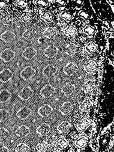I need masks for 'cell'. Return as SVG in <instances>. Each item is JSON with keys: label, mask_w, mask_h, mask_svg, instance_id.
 Listing matches in <instances>:
<instances>
[{"label": "cell", "mask_w": 114, "mask_h": 152, "mask_svg": "<svg viewBox=\"0 0 114 152\" xmlns=\"http://www.w3.org/2000/svg\"><path fill=\"white\" fill-rule=\"evenodd\" d=\"M53 112L52 107L49 104H44L38 110V114L41 117H47Z\"/></svg>", "instance_id": "obj_10"}, {"label": "cell", "mask_w": 114, "mask_h": 152, "mask_svg": "<svg viewBox=\"0 0 114 152\" xmlns=\"http://www.w3.org/2000/svg\"><path fill=\"white\" fill-rule=\"evenodd\" d=\"M34 94V90L30 87L23 88L19 93L18 97L24 101L29 100Z\"/></svg>", "instance_id": "obj_3"}, {"label": "cell", "mask_w": 114, "mask_h": 152, "mask_svg": "<svg viewBox=\"0 0 114 152\" xmlns=\"http://www.w3.org/2000/svg\"><path fill=\"white\" fill-rule=\"evenodd\" d=\"M73 110V105L70 102H64L60 107L59 110L61 114L64 115H66L69 114Z\"/></svg>", "instance_id": "obj_14"}, {"label": "cell", "mask_w": 114, "mask_h": 152, "mask_svg": "<svg viewBox=\"0 0 114 152\" xmlns=\"http://www.w3.org/2000/svg\"><path fill=\"white\" fill-rule=\"evenodd\" d=\"M75 85L71 83H67L62 87L61 91L65 96H69L75 91Z\"/></svg>", "instance_id": "obj_15"}, {"label": "cell", "mask_w": 114, "mask_h": 152, "mask_svg": "<svg viewBox=\"0 0 114 152\" xmlns=\"http://www.w3.org/2000/svg\"><path fill=\"white\" fill-rule=\"evenodd\" d=\"M96 87L95 83L93 80H87L83 84L82 88V90L85 93H90L91 91H92Z\"/></svg>", "instance_id": "obj_18"}, {"label": "cell", "mask_w": 114, "mask_h": 152, "mask_svg": "<svg viewBox=\"0 0 114 152\" xmlns=\"http://www.w3.org/2000/svg\"><path fill=\"white\" fill-rule=\"evenodd\" d=\"M68 145H69V142H68V141L64 138H62L56 142L55 147L58 150H61L65 148Z\"/></svg>", "instance_id": "obj_24"}, {"label": "cell", "mask_w": 114, "mask_h": 152, "mask_svg": "<svg viewBox=\"0 0 114 152\" xmlns=\"http://www.w3.org/2000/svg\"><path fill=\"white\" fill-rule=\"evenodd\" d=\"M55 92V88L50 84L46 85L40 91L41 96L44 98H48L52 96Z\"/></svg>", "instance_id": "obj_9"}, {"label": "cell", "mask_w": 114, "mask_h": 152, "mask_svg": "<svg viewBox=\"0 0 114 152\" xmlns=\"http://www.w3.org/2000/svg\"><path fill=\"white\" fill-rule=\"evenodd\" d=\"M12 97L10 91L7 89H3L0 91V103L4 104L7 102Z\"/></svg>", "instance_id": "obj_17"}, {"label": "cell", "mask_w": 114, "mask_h": 152, "mask_svg": "<svg viewBox=\"0 0 114 152\" xmlns=\"http://www.w3.org/2000/svg\"><path fill=\"white\" fill-rule=\"evenodd\" d=\"M36 131L41 136L47 135L51 131V126L47 123H42L38 126Z\"/></svg>", "instance_id": "obj_12"}, {"label": "cell", "mask_w": 114, "mask_h": 152, "mask_svg": "<svg viewBox=\"0 0 114 152\" xmlns=\"http://www.w3.org/2000/svg\"><path fill=\"white\" fill-rule=\"evenodd\" d=\"M84 31L85 33H86V34H87L88 35H92L94 33V30L93 28H92V27H90V26L86 27L84 28Z\"/></svg>", "instance_id": "obj_36"}, {"label": "cell", "mask_w": 114, "mask_h": 152, "mask_svg": "<svg viewBox=\"0 0 114 152\" xmlns=\"http://www.w3.org/2000/svg\"><path fill=\"white\" fill-rule=\"evenodd\" d=\"M10 113L5 110V109H1L0 110V122H4L7 120L10 117Z\"/></svg>", "instance_id": "obj_31"}, {"label": "cell", "mask_w": 114, "mask_h": 152, "mask_svg": "<svg viewBox=\"0 0 114 152\" xmlns=\"http://www.w3.org/2000/svg\"><path fill=\"white\" fill-rule=\"evenodd\" d=\"M31 113L32 111L29 107H23L17 111L16 115L20 120H24L28 118L31 115Z\"/></svg>", "instance_id": "obj_7"}, {"label": "cell", "mask_w": 114, "mask_h": 152, "mask_svg": "<svg viewBox=\"0 0 114 152\" xmlns=\"http://www.w3.org/2000/svg\"><path fill=\"white\" fill-rule=\"evenodd\" d=\"M0 151H9V149L3 144H0Z\"/></svg>", "instance_id": "obj_38"}, {"label": "cell", "mask_w": 114, "mask_h": 152, "mask_svg": "<svg viewBox=\"0 0 114 152\" xmlns=\"http://www.w3.org/2000/svg\"><path fill=\"white\" fill-rule=\"evenodd\" d=\"M43 34L45 37L49 39H52L55 38L57 36V35L58 34V32L55 28L52 27H49V28H47L43 31Z\"/></svg>", "instance_id": "obj_21"}, {"label": "cell", "mask_w": 114, "mask_h": 152, "mask_svg": "<svg viewBox=\"0 0 114 152\" xmlns=\"http://www.w3.org/2000/svg\"><path fill=\"white\" fill-rule=\"evenodd\" d=\"M29 151V146L24 143H20L18 144L15 148V151L16 152H27Z\"/></svg>", "instance_id": "obj_30"}, {"label": "cell", "mask_w": 114, "mask_h": 152, "mask_svg": "<svg viewBox=\"0 0 114 152\" xmlns=\"http://www.w3.org/2000/svg\"><path fill=\"white\" fill-rule=\"evenodd\" d=\"M36 70L31 66H27L23 69L20 73V77L25 81L30 80L36 75Z\"/></svg>", "instance_id": "obj_1"}, {"label": "cell", "mask_w": 114, "mask_h": 152, "mask_svg": "<svg viewBox=\"0 0 114 152\" xmlns=\"http://www.w3.org/2000/svg\"><path fill=\"white\" fill-rule=\"evenodd\" d=\"M71 128L70 123L67 121H64L61 122L57 127L58 131L61 134L66 133Z\"/></svg>", "instance_id": "obj_20"}, {"label": "cell", "mask_w": 114, "mask_h": 152, "mask_svg": "<svg viewBox=\"0 0 114 152\" xmlns=\"http://www.w3.org/2000/svg\"><path fill=\"white\" fill-rule=\"evenodd\" d=\"M64 33L67 37H73L77 34V30L72 26H68L64 29Z\"/></svg>", "instance_id": "obj_23"}, {"label": "cell", "mask_w": 114, "mask_h": 152, "mask_svg": "<svg viewBox=\"0 0 114 152\" xmlns=\"http://www.w3.org/2000/svg\"><path fill=\"white\" fill-rule=\"evenodd\" d=\"M97 63L93 60H89L85 63L84 65V70L88 73H93L97 68Z\"/></svg>", "instance_id": "obj_19"}, {"label": "cell", "mask_w": 114, "mask_h": 152, "mask_svg": "<svg viewBox=\"0 0 114 152\" xmlns=\"http://www.w3.org/2000/svg\"><path fill=\"white\" fill-rule=\"evenodd\" d=\"M30 16L28 14H24L21 17L22 20L24 22H28L30 20Z\"/></svg>", "instance_id": "obj_37"}, {"label": "cell", "mask_w": 114, "mask_h": 152, "mask_svg": "<svg viewBox=\"0 0 114 152\" xmlns=\"http://www.w3.org/2000/svg\"><path fill=\"white\" fill-rule=\"evenodd\" d=\"M90 125V121L87 118H84L78 123L77 128L80 131H85L89 127Z\"/></svg>", "instance_id": "obj_22"}, {"label": "cell", "mask_w": 114, "mask_h": 152, "mask_svg": "<svg viewBox=\"0 0 114 152\" xmlns=\"http://www.w3.org/2000/svg\"><path fill=\"white\" fill-rule=\"evenodd\" d=\"M40 18L45 22H50L53 19V16L51 13L48 12H45L40 15Z\"/></svg>", "instance_id": "obj_34"}, {"label": "cell", "mask_w": 114, "mask_h": 152, "mask_svg": "<svg viewBox=\"0 0 114 152\" xmlns=\"http://www.w3.org/2000/svg\"><path fill=\"white\" fill-rule=\"evenodd\" d=\"M76 52V46L73 44L71 43L68 45L65 49L66 54L69 56H73Z\"/></svg>", "instance_id": "obj_28"}, {"label": "cell", "mask_w": 114, "mask_h": 152, "mask_svg": "<svg viewBox=\"0 0 114 152\" xmlns=\"http://www.w3.org/2000/svg\"><path fill=\"white\" fill-rule=\"evenodd\" d=\"M10 135L9 131L5 128H0V141L7 138Z\"/></svg>", "instance_id": "obj_33"}, {"label": "cell", "mask_w": 114, "mask_h": 152, "mask_svg": "<svg viewBox=\"0 0 114 152\" xmlns=\"http://www.w3.org/2000/svg\"><path fill=\"white\" fill-rule=\"evenodd\" d=\"M58 53V49L57 48V46L53 45L48 46L43 51L44 55L46 56V57H47L48 58H51L54 57L55 56L57 55Z\"/></svg>", "instance_id": "obj_11"}, {"label": "cell", "mask_w": 114, "mask_h": 152, "mask_svg": "<svg viewBox=\"0 0 114 152\" xmlns=\"http://www.w3.org/2000/svg\"><path fill=\"white\" fill-rule=\"evenodd\" d=\"M37 55V50L32 46H28L22 53V56L25 59L30 60L34 58Z\"/></svg>", "instance_id": "obj_8"}, {"label": "cell", "mask_w": 114, "mask_h": 152, "mask_svg": "<svg viewBox=\"0 0 114 152\" xmlns=\"http://www.w3.org/2000/svg\"><path fill=\"white\" fill-rule=\"evenodd\" d=\"M97 48L98 46L96 43H95L94 42H89L85 46V50L87 53L91 54L94 53L97 50Z\"/></svg>", "instance_id": "obj_25"}, {"label": "cell", "mask_w": 114, "mask_h": 152, "mask_svg": "<svg viewBox=\"0 0 114 152\" xmlns=\"http://www.w3.org/2000/svg\"><path fill=\"white\" fill-rule=\"evenodd\" d=\"M16 38V34L10 31H6L0 36V39L6 43H10Z\"/></svg>", "instance_id": "obj_16"}, {"label": "cell", "mask_w": 114, "mask_h": 152, "mask_svg": "<svg viewBox=\"0 0 114 152\" xmlns=\"http://www.w3.org/2000/svg\"><path fill=\"white\" fill-rule=\"evenodd\" d=\"M49 147V145L46 142H42L38 143L36 146V149L40 152H44L46 151Z\"/></svg>", "instance_id": "obj_32"}, {"label": "cell", "mask_w": 114, "mask_h": 152, "mask_svg": "<svg viewBox=\"0 0 114 152\" xmlns=\"http://www.w3.org/2000/svg\"><path fill=\"white\" fill-rule=\"evenodd\" d=\"M30 128L25 125L20 126L15 131V134L17 137H19L21 138L27 137L30 134Z\"/></svg>", "instance_id": "obj_13"}, {"label": "cell", "mask_w": 114, "mask_h": 152, "mask_svg": "<svg viewBox=\"0 0 114 152\" xmlns=\"http://www.w3.org/2000/svg\"><path fill=\"white\" fill-rule=\"evenodd\" d=\"M91 107V103L89 100H85L81 104L79 109L83 112H88Z\"/></svg>", "instance_id": "obj_27"}, {"label": "cell", "mask_w": 114, "mask_h": 152, "mask_svg": "<svg viewBox=\"0 0 114 152\" xmlns=\"http://www.w3.org/2000/svg\"><path fill=\"white\" fill-rule=\"evenodd\" d=\"M6 7V4L4 2H0V9H5Z\"/></svg>", "instance_id": "obj_39"}, {"label": "cell", "mask_w": 114, "mask_h": 152, "mask_svg": "<svg viewBox=\"0 0 114 152\" xmlns=\"http://www.w3.org/2000/svg\"><path fill=\"white\" fill-rule=\"evenodd\" d=\"M78 70V66L74 63H67L63 68V72L68 77L73 75Z\"/></svg>", "instance_id": "obj_5"}, {"label": "cell", "mask_w": 114, "mask_h": 152, "mask_svg": "<svg viewBox=\"0 0 114 152\" xmlns=\"http://www.w3.org/2000/svg\"><path fill=\"white\" fill-rule=\"evenodd\" d=\"M58 67L54 64H48L42 70L43 75L46 78H51L57 72Z\"/></svg>", "instance_id": "obj_4"}, {"label": "cell", "mask_w": 114, "mask_h": 152, "mask_svg": "<svg viewBox=\"0 0 114 152\" xmlns=\"http://www.w3.org/2000/svg\"><path fill=\"white\" fill-rule=\"evenodd\" d=\"M13 77V73L10 69H4L0 72V81L3 83L9 82Z\"/></svg>", "instance_id": "obj_6"}, {"label": "cell", "mask_w": 114, "mask_h": 152, "mask_svg": "<svg viewBox=\"0 0 114 152\" xmlns=\"http://www.w3.org/2000/svg\"><path fill=\"white\" fill-rule=\"evenodd\" d=\"M60 16L62 19H64V20H70L72 19V15L70 13H68L66 12H64L61 13Z\"/></svg>", "instance_id": "obj_35"}, {"label": "cell", "mask_w": 114, "mask_h": 152, "mask_svg": "<svg viewBox=\"0 0 114 152\" xmlns=\"http://www.w3.org/2000/svg\"><path fill=\"white\" fill-rule=\"evenodd\" d=\"M88 141V138L86 137H81L76 141L75 144L79 148H82L87 144Z\"/></svg>", "instance_id": "obj_29"}, {"label": "cell", "mask_w": 114, "mask_h": 152, "mask_svg": "<svg viewBox=\"0 0 114 152\" xmlns=\"http://www.w3.org/2000/svg\"><path fill=\"white\" fill-rule=\"evenodd\" d=\"M36 33L31 30H27L23 33L22 37L27 40H33L36 37Z\"/></svg>", "instance_id": "obj_26"}, {"label": "cell", "mask_w": 114, "mask_h": 152, "mask_svg": "<svg viewBox=\"0 0 114 152\" xmlns=\"http://www.w3.org/2000/svg\"><path fill=\"white\" fill-rule=\"evenodd\" d=\"M16 56V53L10 48H6L0 53V58L4 62L9 63Z\"/></svg>", "instance_id": "obj_2"}]
</instances>
